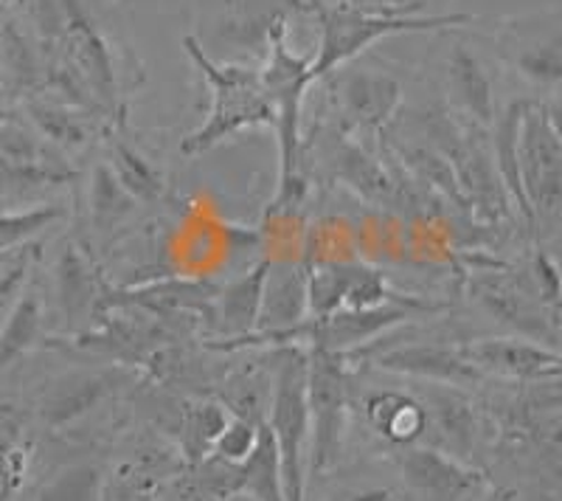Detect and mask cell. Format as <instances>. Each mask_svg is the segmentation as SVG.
<instances>
[{"label":"cell","mask_w":562,"mask_h":501,"mask_svg":"<svg viewBox=\"0 0 562 501\" xmlns=\"http://www.w3.org/2000/svg\"><path fill=\"white\" fill-rule=\"evenodd\" d=\"M307 12L318 18L321 43L310 63V82L333 74L351 57L366 52L371 43L391 34L434 32L461 26L470 14H416V3L405 7H369L358 0H307Z\"/></svg>","instance_id":"obj_1"},{"label":"cell","mask_w":562,"mask_h":501,"mask_svg":"<svg viewBox=\"0 0 562 501\" xmlns=\"http://www.w3.org/2000/svg\"><path fill=\"white\" fill-rule=\"evenodd\" d=\"M183 45L211 88L209 119L192 135H186L180 144L183 155L205 153L243 130L273 124V104L259 71H250L243 65L214 63L209 54H203L194 37H186Z\"/></svg>","instance_id":"obj_2"},{"label":"cell","mask_w":562,"mask_h":501,"mask_svg":"<svg viewBox=\"0 0 562 501\" xmlns=\"http://www.w3.org/2000/svg\"><path fill=\"white\" fill-rule=\"evenodd\" d=\"M310 358L301 349L281 355L276 375L270 434L279 450L281 493L284 501H304V468H307L310 405H307Z\"/></svg>","instance_id":"obj_3"},{"label":"cell","mask_w":562,"mask_h":501,"mask_svg":"<svg viewBox=\"0 0 562 501\" xmlns=\"http://www.w3.org/2000/svg\"><path fill=\"white\" fill-rule=\"evenodd\" d=\"M515 162L529 218L554 214L562 198V142L554 110L526 102L515 138Z\"/></svg>","instance_id":"obj_4"},{"label":"cell","mask_w":562,"mask_h":501,"mask_svg":"<svg viewBox=\"0 0 562 501\" xmlns=\"http://www.w3.org/2000/svg\"><path fill=\"white\" fill-rule=\"evenodd\" d=\"M310 405V465L313 474H324L335 465L340 450V431L346 412V380L338 367V355L315 347L307 372Z\"/></svg>","instance_id":"obj_5"},{"label":"cell","mask_w":562,"mask_h":501,"mask_svg":"<svg viewBox=\"0 0 562 501\" xmlns=\"http://www.w3.org/2000/svg\"><path fill=\"white\" fill-rule=\"evenodd\" d=\"M290 12H307V0H200V20L214 40L231 45H262Z\"/></svg>","instance_id":"obj_6"},{"label":"cell","mask_w":562,"mask_h":501,"mask_svg":"<svg viewBox=\"0 0 562 501\" xmlns=\"http://www.w3.org/2000/svg\"><path fill=\"white\" fill-rule=\"evenodd\" d=\"M475 369L498 372L509 378H557L560 375V355L554 349L537 347L518 338H481L470 347H461Z\"/></svg>","instance_id":"obj_7"},{"label":"cell","mask_w":562,"mask_h":501,"mask_svg":"<svg viewBox=\"0 0 562 501\" xmlns=\"http://www.w3.org/2000/svg\"><path fill=\"white\" fill-rule=\"evenodd\" d=\"M403 474L411 488L436 501H456L481 485L475 470L434 448H411L403 459Z\"/></svg>","instance_id":"obj_8"},{"label":"cell","mask_w":562,"mask_h":501,"mask_svg":"<svg viewBox=\"0 0 562 501\" xmlns=\"http://www.w3.org/2000/svg\"><path fill=\"white\" fill-rule=\"evenodd\" d=\"M340 110L355 127H383L400 104V85L383 74H346L338 82Z\"/></svg>","instance_id":"obj_9"},{"label":"cell","mask_w":562,"mask_h":501,"mask_svg":"<svg viewBox=\"0 0 562 501\" xmlns=\"http://www.w3.org/2000/svg\"><path fill=\"white\" fill-rule=\"evenodd\" d=\"M405 315H408L405 308H360L349 310V313H329L324 319H315L313 327L301 330V335L318 341V349L338 353V349L355 347L360 341L378 335L380 330L391 327Z\"/></svg>","instance_id":"obj_10"},{"label":"cell","mask_w":562,"mask_h":501,"mask_svg":"<svg viewBox=\"0 0 562 501\" xmlns=\"http://www.w3.org/2000/svg\"><path fill=\"white\" fill-rule=\"evenodd\" d=\"M310 274L299 265H276L268 268L262 288V308H259V324L273 330L276 335L288 333L307 310Z\"/></svg>","instance_id":"obj_11"},{"label":"cell","mask_w":562,"mask_h":501,"mask_svg":"<svg viewBox=\"0 0 562 501\" xmlns=\"http://www.w3.org/2000/svg\"><path fill=\"white\" fill-rule=\"evenodd\" d=\"M378 367L389 369V372L414 375V378L445 380V383H470L484 375L459 349L450 353V349L439 347H400L391 353H380Z\"/></svg>","instance_id":"obj_12"},{"label":"cell","mask_w":562,"mask_h":501,"mask_svg":"<svg viewBox=\"0 0 562 501\" xmlns=\"http://www.w3.org/2000/svg\"><path fill=\"white\" fill-rule=\"evenodd\" d=\"M369 420L391 443H414L428 425V414L405 394H378L369 400Z\"/></svg>","instance_id":"obj_13"},{"label":"cell","mask_w":562,"mask_h":501,"mask_svg":"<svg viewBox=\"0 0 562 501\" xmlns=\"http://www.w3.org/2000/svg\"><path fill=\"white\" fill-rule=\"evenodd\" d=\"M450 88H453L456 99L470 116L484 124L492 122V82L479 65V59L461 45L450 57Z\"/></svg>","instance_id":"obj_14"},{"label":"cell","mask_w":562,"mask_h":501,"mask_svg":"<svg viewBox=\"0 0 562 501\" xmlns=\"http://www.w3.org/2000/svg\"><path fill=\"white\" fill-rule=\"evenodd\" d=\"M110 169L135 200H155L164 192V180H160L158 169L144 162V155H138L124 142L113 144V167Z\"/></svg>","instance_id":"obj_15"},{"label":"cell","mask_w":562,"mask_h":501,"mask_svg":"<svg viewBox=\"0 0 562 501\" xmlns=\"http://www.w3.org/2000/svg\"><path fill=\"white\" fill-rule=\"evenodd\" d=\"M270 265H259L248 277L239 279L223 299V319L231 330H250L259 322V308H262V288Z\"/></svg>","instance_id":"obj_16"},{"label":"cell","mask_w":562,"mask_h":501,"mask_svg":"<svg viewBox=\"0 0 562 501\" xmlns=\"http://www.w3.org/2000/svg\"><path fill=\"white\" fill-rule=\"evenodd\" d=\"M37 82V59L23 34L12 29V23L0 29V85L9 88H32Z\"/></svg>","instance_id":"obj_17"},{"label":"cell","mask_w":562,"mask_h":501,"mask_svg":"<svg viewBox=\"0 0 562 501\" xmlns=\"http://www.w3.org/2000/svg\"><path fill=\"white\" fill-rule=\"evenodd\" d=\"M40 330V299L26 293L18 302V308L9 315L7 327L0 333V369L9 367L23 349L32 347L34 335Z\"/></svg>","instance_id":"obj_18"},{"label":"cell","mask_w":562,"mask_h":501,"mask_svg":"<svg viewBox=\"0 0 562 501\" xmlns=\"http://www.w3.org/2000/svg\"><path fill=\"white\" fill-rule=\"evenodd\" d=\"M29 116L37 124L40 133L48 138V142L59 144V147H82L88 144L90 130L88 124L82 122V116H74L70 110L57 108V104H43L32 102L29 104Z\"/></svg>","instance_id":"obj_19"},{"label":"cell","mask_w":562,"mask_h":501,"mask_svg":"<svg viewBox=\"0 0 562 501\" xmlns=\"http://www.w3.org/2000/svg\"><path fill=\"white\" fill-rule=\"evenodd\" d=\"M90 207H93V223H97V229H110V225L119 223L135 207V198L115 180L113 169L99 167L97 175H93V198H90Z\"/></svg>","instance_id":"obj_20"},{"label":"cell","mask_w":562,"mask_h":501,"mask_svg":"<svg viewBox=\"0 0 562 501\" xmlns=\"http://www.w3.org/2000/svg\"><path fill=\"white\" fill-rule=\"evenodd\" d=\"M57 218H63V209L59 207L34 209V212L23 214H0V248L26 240L29 234L40 232V229H45V225L54 223Z\"/></svg>","instance_id":"obj_21"},{"label":"cell","mask_w":562,"mask_h":501,"mask_svg":"<svg viewBox=\"0 0 562 501\" xmlns=\"http://www.w3.org/2000/svg\"><path fill=\"white\" fill-rule=\"evenodd\" d=\"M63 302L70 313H79L90 302V277L74 248H65L63 257Z\"/></svg>","instance_id":"obj_22"},{"label":"cell","mask_w":562,"mask_h":501,"mask_svg":"<svg viewBox=\"0 0 562 501\" xmlns=\"http://www.w3.org/2000/svg\"><path fill=\"white\" fill-rule=\"evenodd\" d=\"M0 158L7 162H43L40 144L23 124L14 119L0 122Z\"/></svg>","instance_id":"obj_23"},{"label":"cell","mask_w":562,"mask_h":501,"mask_svg":"<svg viewBox=\"0 0 562 501\" xmlns=\"http://www.w3.org/2000/svg\"><path fill=\"white\" fill-rule=\"evenodd\" d=\"M520 68H524L526 77L537 79V82H557L562 74L560 63V43L540 45V48H531L520 57Z\"/></svg>","instance_id":"obj_24"},{"label":"cell","mask_w":562,"mask_h":501,"mask_svg":"<svg viewBox=\"0 0 562 501\" xmlns=\"http://www.w3.org/2000/svg\"><path fill=\"white\" fill-rule=\"evenodd\" d=\"M254 437H256L254 425L245 423V420H237L234 425H225V431L217 439V450L225 459L239 463V459H245V454L254 448Z\"/></svg>","instance_id":"obj_25"},{"label":"cell","mask_w":562,"mask_h":501,"mask_svg":"<svg viewBox=\"0 0 562 501\" xmlns=\"http://www.w3.org/2000/svg\"><path fill=\"white\" fill-rule=\"evenodd\" d=\"M439 423L450 437V443L464 445L470 439V417H467L464 405L456 403L453 398H445L439 403Z\"/></svg>","instance_id":"obj_26"},{"label":"cell","mask_w":562,"mask_h":501,"mask_svg":"<svg viewBox=\"0 0 562 501\" xmlns=\"http://www.w3.org/2000/svg\"><path fill=\"white\" fill-rule=\"evenodd\" d=\"M29 277V257L23 254V257L14 259L12 265H9L7 270H0V308L12 299L14 293L20 290V285L26 282Z\"/></svg>","instance_id":"obj_27"},{"label":"cell","mask_w":562,"mask_h":501,"mask_svg":"<svg viewBox=\"0 0 562 501\" xmlns=\"http://www.w3.org/2000/svg\"><path fill=\"white\" fill-rule=\"evenodd\" d=\"M537 279H540V288L546 285V302L557 310V293H560V277H557V265L549 257H537Z\"/></svg>","instance_id":"obj_28"},{"label":"cell","mask_w":562,"mask_h":501,"mask_svg":"<svg viewBox=\"0 0 562 501\" xmlns=\"http://www.w3.org/2000/svg\"><path fill=\"white\" fill-rule=\"evenodd\" d=\"M333 501H391V493H385V490H369V493L340 496V499H333Z\"/></svg>","instance_id":"obj_29"},{"label":"cell","mask_w":562,"mask_h":501,"mask_svg":"<svg viewBox=\"0 0 562 501\" xmlns=\"http://www.w3.org/2000/svg\"><path fill=\"white\" fill-rule=\"evenodd\" d=\"M7 119H12V113H9V110L0 104V122H7Z\"/></svg>","instance_id":"obj_30"}]
</instances>
